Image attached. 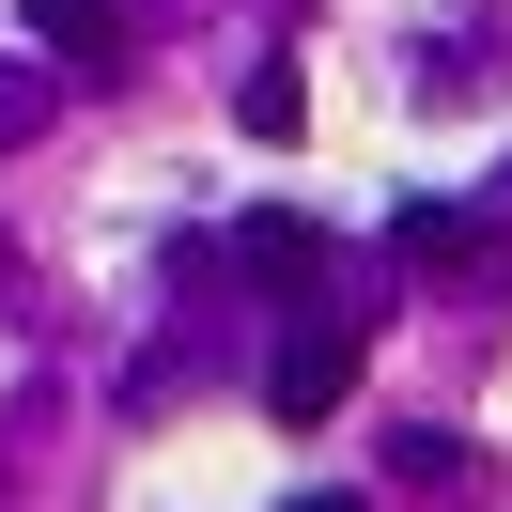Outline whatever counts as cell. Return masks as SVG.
I'll return each mask as SVG.
<instances>
[{
	"label": "cell",
	"mask_w": 512,
	"mask_h": 512,
	"mask_svg": "<svg viewBox=\"0 0 512 512\" xmlns=\"http://www.w3.org/2000/svg\"><path fill=\"white\" fill-rule=\"evenodd\" d=\"M357 357H373V326H357V311H295L280 342H264V419H295V435H311V419H342Z\"/></svg>",
	"instance_id": "obj_1"
},
{
	"label": "cell",
	"mask_w": 512,
	"mask_h": 512,
	"mask_svg": "<svg viewBox=\"0 0 512 512\" xmlns=\"http://www.w3.org/2000/svg\"><path fill=\"white\" fill-rule=\"evenodd\" d=\"M32 47H63V78L125 63V0H32Z\"/></svg>",
	"instance_id": "obj_2"
},
{
	"label": "cell",
	"mask_w": 512,
	"mask_h": 512,
	"mask_svg": "<svg viewBox=\"0 0 512 512\" xmlns=\"http://www.w3.org/2000/svg\"><path fill=\"white\" fill-rule=\"evenodd\" d=\"M388 481H404L419 512H466V497H481V450H466V435H388Z\"/></svg>",
	"instance_id": "obj_3"
},
{
	"label": "cell",
	"mask_w": 512,
	"mask_h": 512,
	"mask_svg": "<svg viewBox=\"0 0 512 512\" xmlns=\"http://www.w3.org/2000/svg\"><path fill=\"white\" fill-rule=\"evenodd\" d=\"M388 249H404V264H481V249H497V218H481V202H404Z\"/></svg>",
	"instance_id": "obj_4"
},
{
	"label": "cell",
	"mask_w": 512,
	"mask_h": 512,
	"mask_svg": "<svg viewBox=\"0 0 512 512\" xmlns=\"http://www.w3.org/2000/svg\"><path fill=\"white\" fill-rule=\"evenodd\" d=\"M233 264H249L264 295H295V311H311V264H326V233H311V218H249V233H233Z\"/></svg>",
	"instance_id": "obj_5"
},
{
	"label": "cell",
	"mask_w": 512,
	"mask_h": 512,
	"mask_svg": "<svg viewBox=\"0 0 512 512\" xmlns=\"http://www.w3.org/2000/svg\"><path fill=\"white\" fill-rule=\"evenodd\" d=\"M233 125H249V140H295V125H311V78H295V63H249V78H233Z\"/></svg>",
	"instance_id": "obj_6"
},
{
	"label": "cell",
	"mask_w": 512,
	"mask_h": 512,
	"mask_svg": "<svg viewBox=\"0 0 512 512\" xmlns=\"http://www.w3.org/2000/svg\"><path fill=\"white\" fill-rule=\"evenodd\" d=\"M47 109H63V94H47V78H32V63H0V140H32V125H47Z\"/></svg>",
	"instance_id": "obj_7"
},
{
	"label": "cell",
	"mask_w": 512,
	"mask_h": 512,
	"mask_svg": "<svg viewBox=\"0 0 512 512\" xmlns=\"http://www.w3.org/2000/svg\"><path fill=\"white\" fill-rule=\"evenodd\" d=\"M295 512H373V497H342V481H311V497H295Z\"/></svg>",
	"instance_id": "obj_8"
}]
</instances>
